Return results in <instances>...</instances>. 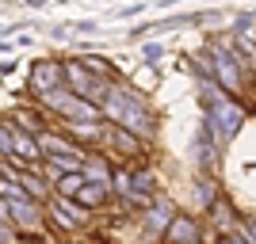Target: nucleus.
<instances>
[{"label":"nucleus","mask_w":256,"mask_h":244,"mask_svg":"<svg viewBox=\"0 0 256 244\" xmlns=\"http://www.w3.org/2000/svg\"><path fill=\"white\" fill-rule=\"evenodd\" d=\"M241 107H234L230 103V99H214L210 107H206V122H218V134H222V138H234L237 134V126H241Z\"/></svg>","instance_id":"f03ea898"},{"label":"nucleus","mask_w":256,"mask_h":244,"mask_svg":"<svg viewBox=\"0 0 256 244\" xmlns=\"http://www.w3.org/2000/svg\"><path fill=\"white\" fill-rule=\"evenodd\" d=\"M192 237H195L192 218H176V222L168 225V241H172V244H184V241H192Z\"/></svg>","instance_id":"423d86ee"},{"label":"nucleus","mask_w":256,"mask_h":244,"mask_svg":"<svg viewBox=\"0 0 256 244\" xmlns=\"http://www.w3.org/2000/svg\"><path fill=\"white\" fill-rule=\"evenodd\" d=\"M84 176H92V180H96V183H107V180H111L104 164H88V168H84Z\"/></svg>","instance_id":"1a4fd4ad"},{"label":"nucleus","mask_w":256,"mask_h":244,"mask_svg":"<svg viewBox=\"0 0 256 244\" xmlns=\"http://www.w3.org/2000/svg\"><path fill=\"white\" fill-rule=\"evenodd\" d=\"M27 4H34V8H42V4H46V0H27Z\"/></svg>","instance_id":"9d476101"},{"label":"nucleus","mask_w":256,"mask_h":244,"mask_svg":"<svg viewBox=\"0 0 256 244\" xmlns=\"http://www.w3.org/2000/svg\"><path fill=\"white\" fill-rule=\"evenodd\" d=\"M62 65H50V61H42L38 69H34V76H31V84H34V92H58V80H62Z\"/></svg>","instance_id":"7ed1b4c3"},{"label":"nucleus","mask_w":256,"mask_h":244,"mask_svg":"<svg viewBox=\"0 0 256 244\" xmlns=\"http://www.w3.org/2000/svg\"><path fill=\"white\" fill-rule=\"evenodd\" d=\"M104 111L111 118H118L126 130H142V134H150V118H146V111H138L134 99H126L122 92H115L111 99H104Z\"/></svg>","instance_id":"f257e3e1"},{"label":"nucleus","mask_w":256,"mask_h":244,"mask_svg":"<svg viewBox=\"0 0 256 244\" xmlns=\"http://www.w3.org/2000/svg\"><path fill=\"white\" fill-rule=\"evenodd\" d=\"M54 103L62 107L65 115H73V118H84V122H96V107L92 103H84V99H65V96H54Z\"/></svg>","instance_id":"20e7f679"},{"label":"nucleus","mask_w":256,"mask_h":244,"mask_svg":"<svg viewBox=\"0 0 256 244\" xmlns=\"http://www.w3.org/2000/svg\"><path fill=\"white\" fill-rule=\"evenodd\" d=\"M226 244H241V241H226Z\"/></svg>","instance_id":"9b49d317"},{"label":"nucleus","mask_w":256,"mask_h":244,"mask_svg":"<svg viewBox=\"0 0 256 244\" xmlns=\"http://www.w3.org/2000/svg\"><path fill=\"white\" fill-rule=\"evenodd\" d=\"M214 61H218V80L230 84V92H237V65H234V57L218 50V53H214Z\"/></svg>","instance_id":"39448f33"},{"label":"nucleus","mask_w":256,"mask_h":244,"mask_svg":"<svg viewBox=\"0 0 256 244\" xmlns=\"http://www.w3.org/2000/svg\"><path fill=\"white\" fill-rule=\"evenodd\" d=\"M104 195H107V183H92V187L84 183V187H80V202H100Z\"/></svg>","instance_id":"6e6552de"},{"label":"nucleus","mask_w":256,"mask_h":244,"mask_svg":"<svg viewBox=\"0 0 256 244\" xmlns=\"http://www.w3.org/2000/svg\"><path fill=\"white\" fill-rule=\"evenodd\" d=\"M252 233H256V225H252Z\"/></svg>","instance_id":"f8f14e48"},{"label":"nucleus","mask_w":256,"mask_h":244,"mask_svg":"<svg viewBox=\"0 0 256 244\" xmlns=\"http://www.w3.org/2000/svg\"><path fill=\"white\" fill-rule=\"evenodd\" d=\"M12 145L20 149V157H23V160H34V157H38V145H34L31 138H23V134H16V138H12Z\"/></svg>","instance_id":"0eeeda50"}]
</instances>
